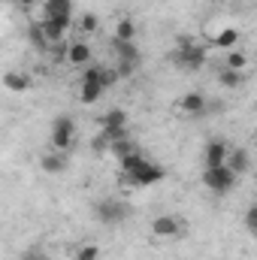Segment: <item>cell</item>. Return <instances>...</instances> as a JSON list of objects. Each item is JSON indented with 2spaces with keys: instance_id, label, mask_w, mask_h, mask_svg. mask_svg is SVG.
<instances>
[{
  "instance_id": "6da1fadb",
  "label": "cell",
  "mask_w": 257,
  "mask_h": 260,
  "mask_svg": "<svg viewBox=\"0 0 257 260\" xmlns=\"http://www.w3.org/2000/svg\"><path fill=\"white\" fill-rule=\"evenodd\" d=\"M170 61L176 67H182V70H203L206 61H209V49L200 46L194 37H179V43H176Z\"/></svg>"
},
{
  "instance_id": "7a4b0ae2",
  "label": "cell",
  "mask_w": 257,
  "mask_h": 260,
  "mask_svg": "<svg viewBox=\"0 0 257 260\" xmlns=\"http://www.w3.org/2000/svg\"><path fill=\"white\" fill-rule=\"evenodd\" d=\"M106 94V67H85L79 79V100L82 103H97Z\"/></svg>"
},
{
  "instance_id": "3957f363",
  "label": "cell",
  "mask_w": 257,
  "mask_h": 260,
  "mask_svg": "<svg viewBox=\"0 0 257 260\" xmlns=\"http://www.w3.org/2000/svg\"><path fill=\"white\" fill-rule=\"evenodd\" d=\"M236 182H239V176H236L227 164H224V167H206V170H203V185L218 197L230 194V191L236 188Z\"/></svg>"
},
{
  "instance_id": "277c9868",
  "label": "cell",
  "mask_w": 257,
  "mask_h": 260,
  "mask_svg": "<svg viewBox=\"0 0 257 260\" xmlns=\"http://www.w3.org/2000/svg\"><path fill=\"white\" fill-rule=\"evenodd\" d=\"M73 142H76V121L70 115H58L52 121V127H49V145L55 151H64L67 154L73 148Z\"/></svg>"
},
{
  "instance_id": "5b68a950",
  "label": "cell",
  "mask_w": 257,
  "mask_h": 260,
  "mask_svg": "<svg viewBox=\"0 0 257 260\" xmlns=\"http://www.w3.org/2000/svg\"><path fill=\"white\" fill-rule=\"evenodd\" d=\"M100 124V136L106 142H115V139H124L127 136V112L124 109H109L97 118Z\"/></svg>"
},
{
  "instance_id": "8992f818",
  "label": "cell",
  "mask_w": 257,
  "mask_h": 260,
  "mask_svg": "<svg viewBox=\"0 0 257 260\" xmlns=\"http://www.w3.org/2000/svg\"><path fill=\"white\" fill-rule=\"evenodd\" d=\"M124 179H127L133 188H151V185H160V182L167 179V170H164V167H157L154 160H148V157H145V160H142V164H139L130 176H124Z\"/></svg>"
},
{
  "instance_id": "52a82bcc",
  "label": "cell",
  "mask_w": 257,
  "mask_h": 260,
  "mask_svg": "<svg viewBox=\"0 0 257 260\" xmlns=\"http://www.w3.org/2000/svg\"><path fill=\"white\" fill-rule=\"evenodd\" d=\"M94 218H97L100 224H106V227H115V224H121V221L127 218V206H124L121 200H115V197L97 200V206H94Z\"/></svg>"
},
{
  "instance_id": "ba28073f",
  "label": "cell",
  "mask_w": 257,
  "mask_h": 260,
  "mask_svg": "<svg viewBox=\"0 0 257 260\" xmlns=\"http://www.w3.org/2000/svg\"><path fill=\"white\" fill-rule=\"evenodd\" d=\"M91 58H94V49H91V43L85 40V37H79V40H70L64 49V61L70 67H91Z\"/></svg>"
},
{
  "instance_id": "9c48e42d",
  "label": "cell",
  "mask_w": 257,
  "mask_h": 260,
  "mask_svg": "<svg viewBox=\"0 0 257 260\" xmlns=\"http://www.w3.org/2000/svg\"><path fill=\"white\" fill-rule=\"evenodd\" d=\"M151 236L154 239H176V236H182V218H176V215H157L154 221H151Z\"/></svg>"
},
{
  "instance_id": "30bf717a",
  "label": "cell",
  "mask_w": 257,
  "mask_h": 260,
  "mask_svg": "<svg viewBox=\"0 0 257 260\" xmlns=\"http://www.w3.org/2000/svg\"><path fill=\"white\" fill-rule=\"evenodd\" d=\"M206 106H209V100H206L200 91H188V94H182V97H179L176 112H179V115H185V118H197V115H203V112H206Z\"/></svg>"
},
{
  "instance_id": "8fae6325",
  "label": "cell",
  "mask_w": 257,
  "mask_h": 260,
  "mask_svg": "<svg viewBox=\"0 0 257 260\" xmlns=\"http://www.w3.org/2000/svg\"><path fill=\"white\" fill-rule=\"evenodd\" d=\"M230 145L224 142V139H209L206 142V148H203V164L206 167H224L227 160H230Z\"/></svg>"
},
{
  "instance_id": "7c38bea8",
  "label": "cell",
  "mask_w": 257,
  "mask_h": 260,
  "mask_svg": "<svg viewBox=\"0 0 257 260\" xmlns=\"http://www.w3.org/2000/svg\"><path fill=\"white\" fill-rule=\"evenodd\" d=\"M43 18L73 24V0H46L43 3Z\"/></svg>"
},
{
  "instance_id": "4fadbf2b",
  "label": "cell",
  "mask_w": 257,
  "mask_h": 260,
  "mask_svg": "<svg viewBox=\"0 0 257 260\" xmlns=\"http://www.w3.org/2000/svg\"><path fill=\"white\" fill-rule=\"evenodd\" d=\"M209 40H212V46H215V49H221V52H230V49H239L242 30L230 24V27H221L218 34H209Z\"/></svg>"
},
{
  "instance_id": "5bb4252c",
  "label": "cell",
  "mask_w": 257,
  "mask_h": 260,
  "mask_svg": "<svg viewBox=\"0 0 257 260\" xmlns=\"http://www.w3.org/2000/svg\"><path fill=\"white\" fill-rule=\"evenodd\" d=\"M67 30H70V24H64V21H52V18H43V24H40V34H43V40H46L49 46L64 43Z\"/></svg>"
},
{
  "instance_id": "9a60e30c",
  "label": "cell",
  "mask_w": 257,
  "mask_h": 260,
  "mask_svg": "<svg viewBox=\"0 0 257 260\" xmlns=\"http://www.w3.org/2000/svg\"><path fill=\"white\" fill-rule=\"evenodd\" d=\"M40 170L49 173V176H61V173L67 170V154L64 151H55V148L46 151V154L40 157Z\"/></svg>"
},
{
  "instance_id": "2e32d148",
  "label": "cell",
  "mask_w": 257,
  "mask_h": 260,
  "mask_svg": "<svg viewBox=\"0 0 257 260\" xmlns=\"http://www.w3.org/2000/svg\"><path fill=\"white\" fill-rule=\"evenodd\" d=\"M224 67L239 70V73H248L251 58H248V52H245V49H230V52H224Z\"/></svg>"
},
{
  "instance_id": "e0dca14e",
  "label": "cell",
  "mask_w": 257,
  "mask_h": 260,
  "mask_svg": "<svg viewBox=\"0 0 257 260\" xmlns=\"http://www.w3.org/2000/svg\"><path fill=\"white\" fill-rule=\"evenodd\" d=\"M227 167H230L236 176H242V173H248V170H251V154H248V151H242V148H233V151H230Z\"/></svg>"
},
{
  "instance_id": "ac0fdd59",
  "label": "cell",
  "mask_w": 257,
  "mask_h": 260,
  "mask_svg": "<svg viewBox=\"0 0 257 260\" xmlns=\"http://www.w3.org/2000/svg\"><path fill=\"white\" fill-rule=\"evenodd\" d=\"M76 27H79V34L88 40V37H94V34L100 30V18H97L94 12H82V15H79V21H76Z\"/></svg>"
},
{
  "instance_id": "d6986e66",
  "label": "cell",
  "mask_w": 257,
  "mask_h": 260,
  "mask_svg": "<svg viewBox=\"0 0 257 260\" xmlns=\"http://www.w3.org/2000/svg\"><path fill=\"white\" fill-rule=\"evenodd\" d=\"M218 82H221L224 88H242V85H245V73L230 70V67H221V70H218Z\"/></svg>"
},
{
  "instance_id": "ffe728a7",
  "label": "cell",
  "mask_w": 257,
  "mask_h": 260,
  "mask_svg": "<svg viewBox=\"0 0 257 260\" xmlns=\"http://www.w3.org/2000/svg\"><path fill=\"white\" fill-rule=\"evenodd\" d=\"M133 37H136V24H133V18H118L115 21V43H133Z\"/></svg>"
},
{
  "instance_id": "44dd1931",
  "label": "cell",
  "mask_w": 257,
  "mask_h": 260,
  "mask_svg": "<svg viewBox=\"0 0 257 260\" xmlns=\"http://www.w3.org/2000/svg\"><path fill=\"white\" fill-rule=\"evenodd\" d=\"M3 85H6L9 91H27V88H30V76H27V73H6V76H3Z\"/></svg>"
},
{
  "instance_id": "7402d4cb",
  "label": "cell",
  "mask_w": 257,
  "mask_h": 260,
  "mask_svg": "<svg viewBox=\"0 0 257 260\" xmlns=\"http://www.w3.org/2000/svg\"><path fill=\"white\" fill-rule=\"evenodd\" d=\"M73 257L76 260H100L103 257V248H100L97 242H82V245L73 251Z\"/></svg>"
},
{
  "instance_id": "603a6c76",
  "label": "cell",
  "mask_w": 257,
  "mask_h": 260,
  "mask_svg": "<svg viewBox=\"0 0 257 260\" xmlns=\"http://www.w3.org/2000/svg\"><path fill=\"white\" fill-rule=\"evenodd\" d=\"M133 151H136V145L130 142L127 136H124V139L109 142V154H112V157H118V160H121V157H127V154H133Z\"/></svg>"
},
{
  "instance_id": "cb8c5ba5",
  "label": "cell",
  "mask_w": 257,
  "mask_h": 260,
  "mask_svg": "<svg viewBox=\"0 0 257 260\" xmlns=\"http://www.w3.org/2000/svg\"><path fill=\"white\" fill-rule=\"evenodd\" d=\"M145 160V154H139V151H133V154H127V157H121L118 160V170H121V176H130L139 164Z\"/></svg>"
},
{
  "instance_id": "d4e9b609",
  "label": "cell",
  "mask_w": 257,
  "mask_h": 260,
  "mask_svg": "<svg viewBox=\"0 0 257 260\" xmlns=\"http://www.w3.org/2000/svg\"><path fill=\"white\" fill-rule=\"evenodd\" d=\"M242 227L257 236V206H248V209H245V215H242Z\"/></svg>"
},
{
  "instance_id": "484cf974",
  "label": "cell",
  "mask_w": 257,
  "mask_h": 260,
  "mask_svg": "<svg viewBox=\"0 0 257 260\" xmlns=\"http://www.w3.org/2000/svg\"><path fill=\"white\" fill-rule=\"evenodd\" d=\"M21 260H49V254H46L43 248H27V251L21 254Z\"/></svg>"
},
{
  "instance_id": "4316f807",
  "label": "cell",
  "mask_w": 257,
  "mask_h": 260,
  "mask_svg": "<svg viewBox=\"0 0 257 260\" xmlns=\"http://www.w3.org/2000/svg\"><path fill=\"white\" fill-rule=\"evenodd\" d=\"M21 3H27V6H30V3H46V0H21Z\"/></svg>"
},
{
  "instance_id": "83f0119b",
  "label": "cell",
  "mask_w": 257,
  "mask_h": 260,
  "mask_svg": "<svg viewBox=\"0 0 257 260\" xmlns=\"http://www.w3.org/2000/svg\"><path fill=\"white\" fill-rule=\"evenodd\" d=\"M218 3H233V0H218Z\"/></svg>"
},
{
  "instance_id": "f1b7e54d",
  "label": "cell",
  "mask_w": 257,
  "mask_h": 260,
  "mask_svg": "<svg viewBox=\"0 0 257 260\" xmlns=\"http://www.w3.org/2000/svg\"><path fill=\"white\" fill-rule=\"evenodd\" d=\"M251 206H257V197H254V203H251Z\"/></svg>"
},
{
  "instance_id": "f546056e",
  "label": "cell",
  "mask_w": 257,
  "mask_h": 260,
  "mask_svg": "<svg viewBox=\"0 0 257 260\" xmlns=\"http://www.w3.org/2000/svg\"><path fill=\"white\" fill-rule=\"evenodd\" d=\"M254 3H257V0H254Z\"/></svg>"
}]
</instances>
